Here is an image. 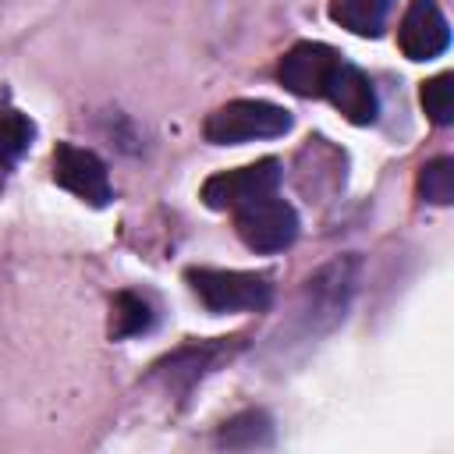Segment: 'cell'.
Here are the masks:
<instances>
[{
    "mask_svg": "<svg viewBox=\"0 0 454 454\" xmlns=\"http://www.w3.org/2000/svg\"><path fill=\"white\" fill-rule=\"evenodd\" d=\"M280 184V163L273 156L248 163V167H234V170H220L202 184V199L209 209H238L245 202H255L270 192H277Z\"/></svg>",
    "mask_w": 454,
    "mask_h": 454,
    "instance_id": "7",
    "label": "cell"
},
{
    "mask_svg": "<svg viewBox=\"0 0 454 454\" xmlns=\"http://www.w3.org/2000/svg\"><path fill=\"white\" fill-rule=\"evenodd\" d=\"M358 273H362V259L355 252H348V255L323 262L301 284L294 319H291V330L298 333V340H316V337L330 333L348 316L351 298L358 291Z\"/></svg>",
    "mask_w": 454,
    "mask_h": 454,
    "instance_id": "1",
    "label": "cell"
},
{
    "mask_svg": "<svg viewBox=\"0 0 454 454\" xmlns=\"http://www.w3.org/2000/svg\"><path fill=\"white\" fill-rule=\"evenodd\" d=\"M234 227L238 238L252 248V252H280L298 238V213L291 202L277 199V192L245 202L234 209Z\"/></svg>",
    "mask_w": 454,
    "mask_h": 454,
    "instance_id": "4",
    "label": "cell"
},
{
    "mask_svg": "<svg viewBox=\"0 0 454 454\" xmlns=\"http://www.w3.org/2000/svg\"><path fill=\"white\" fill-rule=\"evenodd\" d=\"M340 53L326 43H294L277 67V78L287 92L305 96V99H323L337 67H340Z\"/></svg>",
    "mask_w": 454,
    "mask_h": 454,
    "instance_id": "6",
    "label": "cell"
},
{
    "mask_svg": "<svg viewBox=\"0 0 454 454\" xmlns=\"http://www.w3.org/2000/svg\"><path fill=\"white\" fill-rule=\"evenodd\" d=\"M323 99H330L351 124H372L376 114H380V99H376V89H372L369 74L362 67L348 64V60H340V67H337Z\"/></svg>",
    "mask_w": 454,
    "mask_h": 454,
    "instance_id": "10",
    "label": "cell"
},
{
    "mask_svg": "<svg viewBox=\"0 0 454 454\" xmlns=\"http://www.w3.org/2000/svg\"><path fill=\"white\" fill-rule=\"evenodd\" d=\"M419 195L433 206H450L454 202V160L447 156L429 160L419 170Z\"/></svg>",
    "mask_w": 454,
    "mask_h": 454,
    "instance_id": "15",
    "label": "cell"
},
{
    "mask_svg": "<svg viewBox=\"0 0 454 454\" xmlns=\"http://www.w3.org/2000/svg\"><path fill=\"white\" fill-rule=\"evenodd\" d=\"M32 138H35V124L18 110H4L0 114V167L18 163L28 153Z\"/></svg>",
    "mask_w": 454,
    "mask_h": 454,
    "instance_id": "14",
    "label": "cell"
},
{
    "mask_svg": "<svg viewBox=\"0 0 454 454\" xmlns=\"http://www.w3.org/2000/svg\"><path fill=\"white\" fill-rule=\"evenodd\" d=\"M419 99L433 124H440V128L450 124L454 121V74L443 71V74H433L429 82H422Z\"/></svg>",
    "mask_w": 454,
    "mask_h": 454,
    "instance_id": "16",
    "label": "cell"
},
{
    "mask_svg": "<svg viewBox=\"0 0 454 454\" xmlns=\"http://www.w3.org/2000/svg\"><path fill=\"white\" fill-rule=\"evenodd\" d=\"M390 7H394V0H330V18L355 35L376 39L387 25Z\"/></svg>",
    "mask_w": 454,
    "mask_h": 454,
    "instance_id": "11",
    "label": "cell"
},
{
    "mask_svg": "<svg viewBox=\"0 0 454 454\" xmlns=\"http://www.w3.org/2000/svg\"><path fill=\"white\" fill-rule=\"evenodd\" d=\"M216 443L227 450H255V447H273V422L266 411H241L231 422L220 426Z\"/></svg>",
    "mask_w": 454,
    "mask_h": 454,
    "instance_id": "12",
    "label": "cell"
},
{
    "mask_svg": "<svg viewBox=\"0 0 454 454\" xmlns=\"http://www.w3.org/2000/svg\"><path fill=\"white\" fill-rule=\"evenodd\" d=\"M294 124V117L266 99H231L223 106H216L206 124L202 135L213 145H241V142H255V138H277L287 135Z\"/></svg>",
    "mask_w": 454,
    "mask_h": 454,
    "instance_id": "2",
    "label": "cell"
},
{
    "mask_svg": "<svg viewBox=\"0 0 454 454\" xmlns=\"http://www.w3.org/2000/svg\"><path fill=\"white\" fill-rule=\"evenodd\" d=\"M53 181L60 188H67L71 195L85 199L89 206H106L110 202V177H106V163L82 145L60 142L53 149Z\"/></svg>",
    "mask_w": 454,
    "mask_h": 454,
    "instance_id": "8",
    "label": "cell"
},
{
    "mask_svg": "<svg viewBox=\"0 0 454 454\" xmlns=\"http://www.w3.org/2000/svg\"><path fill=\"white\" fill-rule=\"evenodd\" d=\"M397 43L401 53L408 60H433L447 50L450 43V25L443 18V11L436 7V0H411L401 28H397Z\"/></svg>",
    "mask_w": 454,
    "mask_h": 454,
    "instance_id": "9",
    "label": "cell"
},
{
    "mask_svg": "<svg viewBox=\"0 0 454 454\" xmlns=\"http://www.w3.org/2000/svg\"><path fill=\"white\" fill-rule=\"evenodd\" d=\"M184 277L209 312H262L273 301V284L262 273L192 266Z\"/></svg>",
    "mask_w": 454,
    "mask_h": 454,
    "instance_id": "3",
    "label": "cell"
},
{
    "mask_svg": "<svg viewBox=\"0 0 454 454\" xmlns=\"http://www.w3.org/2000/svg\"><path fill=\"white\" fill-rule=\"evenodd\" d=\"M234 351H241V337H216V340H195L177 348L174 355H167L163 362L153 365V380L167 390V394H188L202 376H209L220 362H231Z\"/></svg>",
    "mask_w": 454,
    "mask_h": 454,
    "instance_id": "5",
    "label": "cell"
},
{
    "mask_svg": "<svg viewBox=\"0 0 454 454\" xmlns=\"http://www.w3.org/2000/svg\"><path fill=\"white\" fill-rule=\"evenodd\" d=\"M153 323H156V312H153L149 298H142V294H135V291H121V294L114 298V326H110L114 337L145 333Z\"/></svg>",
    "mask_w": 454,
    "mask_h": 454,
    "instance_id": "13",
    "label": "cell"
}]
</instances>
